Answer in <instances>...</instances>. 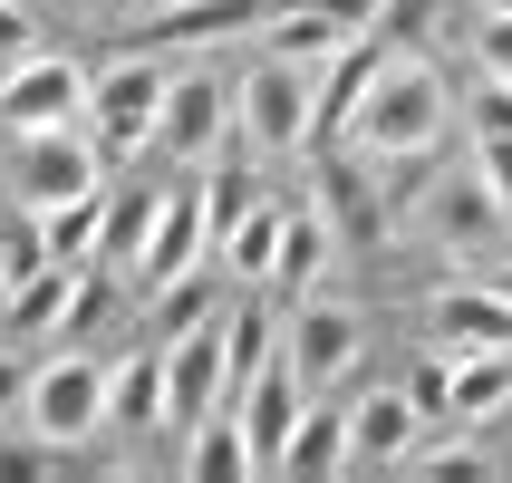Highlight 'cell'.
<instances>
[{"label": "cell", "instance_id": "cell-31", "mask_svg": "<svg viewBox=\"0 0 512 483\" xmlns=\"http://www.w3.org/2000/svg\"><path fill=\"white\" fill-rule=\"evenodd\" d=\"M252 203H261V184H252V174H203V213H213V242H223V232L232 223H242V213H252Z\"/></svg>", "mask_w": 512, "mask_h": 483}, {"label": "cell", "instance_id": "cell-25", "mask_svg": "<svg viewBox=\"0 0 512 483\" xmlns=\"http://www.w3.org/2000/svg\"><path fill=\"white\" fill-rule=\"evenodd\" d=\"M223 348H232V397L252 387L271 358H281V329H271V300H242V310H223Z\"/></svg>", "mask_w": 512, "mask_h": 483}, {"label": "cell", "instance_id": "cell-27", "mask_svg": "<svg viewBox=\"0 0 512 483\" xmlns=\"http://www.w3.org/2000/svg\"><path fill=\"white\" fill-rule=\"evenodd\" d=\"M281 213H290V203H252V213H242V223L213 242V252L232 261V281H271V252H281Z\"/></svg>", "mask_w": 512, "mask_h": 483}, {"label": "cell", "instance_id": "cell-9", "mask_svg": "<svg viewBox=\"0 0 512 483\" xmlns=\"http://www.w3.org/2000/svg\"><path fill=\"white\" fill-rule=\"evenodd\" d=\"M319 203H329V223L339 242H387V165L377 155H348V145H319Z\"/></svg>", "mask_w": 512, "mask_h": 483}, {"label": "cell", "instance_id": "cell-8", "mask_svg": "<svg viewBox=\"0 0 512 483\" xmlns=\"http://www.w3.org/2000/svg\"><path fill=\"white\" fill-rule=\"evenodd\" d=\"M165 387H174V435H194L213 406L232 397V348H223V310L203 319V329H184V339H165Z\"/></svg>", "mask_w": 512, "mask_h": 483}, {"label": "cell", "instance_id": "cell-11", "mask_svg": "<svg viewBox=\"0 0 512 483\" xmlns=\"http://www.w3.org/2000/svg\"><path fill=\"white\" fill-rule=\"evenodd\" d=\"M203 252H213V213H203V194H174V184H165V213H155V232H145V252L126 261V281H136V290H174L184 271H203Z\"/></svg>", "mask_w": 512, "mask_h": 483}, {"label": "cell", "instance_id": "cell-26", "mask_svg": "<svg viewBox=\"0 0 512 483\" xmlns=\"http://www.w3.org/2000/svg\"><path fill=\"white\" fill-rule=\"evenodd\" d=\"M49 223H39V203H10V213H0V300H10V290L29 281V271H49Z\"/></svg>", "mask_w": 512, "mask_h": 483}, {"label": "cell", "instance_id": "cell-21", "mask_svg": "<svg viewBox=\"0 0 512 483\" xmlns=\"http://www.w3.org/2000/svg\"><path fill=\"white\" fill-rule=\"evenodd\" d=\"M271 474H290V483L348 474V406H310V416L290 426V445H281V464H271Z\"/></svg>", "mask_w": 512, "mask_h": 483}, {"label": "cell", "instance_id": "cell-37", "mask_svg": "<svg viewBox=\"0 0 512 483\" xmlns=\"http://www.w3.org/2000/svg\"><path fill=\"white\" fill-rule=\"evenodd\" d=\"M29 49H39V29H29V10H20V0H0V68H20Z\"/></svg>", "mask_w": 512, "mask_h": 483}, {"label": "cell", "instance_id": "cell-36", "mask_svg": "<svg viewBox=\"0 0 512 483\" xmlns=\"http://www.w3.org/2000/svg\"><path fill=\"white\" fill-rule=\"evenodd\" d=\"M474 165L493 174V194L512 203V126H493V136H474Z\"/></svg>", "mask_w": 512, "mask_h": 483}, {"label": "cell", "instance_id": "cell-38", "mask_svg": "<svg viewBox=\"0 0 512 483\" xmlns=\"http://www.w3.org/2000/svg\"><path fill=\"white\" fill-rule=\"evenodd\" d=\"M484 281H493V290H503V300H512V252H503V261H493V271H484Z\"/></svg>", "mask_w": 512, "mask_h": 483}, {"label": "cell", "instance_id": "cell-18", "mask_svg": "<svg viewBox=\"0 0 512 483\" xmlns=\"http://www.w3.org/2000/svg\"><path fill=\"white\" fill-rule=\"evenodd\" d=\"M426 319H435V339H445V348H512V300L493 281H445Z\"/></svg>", "mask_w": 512, "mask_h": 483}, {"label": "cell", "instance_id": "cell-15", "mask_svg": "<svg viewBox=\"0 0 512 483\" xmlns=\"http://www.w3.org/2000/svg\"><path fill=\"white\" fill-rule=\"evenodd\" d=\"M223 406H242V435L261 445V474H271V464H281V445H290V426L310 416V387H300V368H290V358H271V368H261L242 397H223Z\"/></svg>", "mask_w": 512, "mask_h": 483}, {"label": "cell", "instance_id": "cell-16", "mask_svg": "<svg viewBox=\"0 0 512 483\" xmlns=\"http://www.w3.org/2000/svg\"><path fill=\"white\" fill-rule=\"evenodd\" d=\"M358 29H368V10H358V0H290V10H271V20H261V49L310 58V68H319V58L348 49Z\"/></svg>", "mask_w": 512, "mask_h": 483}, {"label": "cell", "instance_id": "cell-40", "mask_svg": "<svg viewBox=\"0 0 512 483\" xmlns=\"http://www.w3.org/2000/svg\"><path fill=\"white\" fill-rule=\"evenodd\" d=\"M493 10H503V0H493Z\"/></svg>", "mask_w": 512, "mask_h": 483}, {"label": "cell", "instance_id": "cell-35", "mask_svg": "<svg viewBox=\"0 0 512 483\" xmlns=\"http://www.w3.org/2000/svg\"><path fill=\"white\" fill-rule=\"evenodd\" d=\"M29 377H39L29 358H0V435H10V426L29 416Z\"/></svg>", "mask_w": 512, "mask_h": 483}, {"label": "cell", "instance_id": "cell-13", "mask_svg": "<svg viewBox=\"0 0 512 483\" xmlns=\"http://www.w3.org/2000/svg\"><path fill=\"white\" fill-rule=\"evenodd\" d=\"M416 426H426V406L406 397V387H368V397L348 406V474H387L416 455Z\"/></svg>", "mask_w": 512, "mask_h": 483}, {"label": "cell", "instance_id": "cell-22", "mask_svg": "<svg viewBox=\"0 0 512 483\" xmlns=\"http://www.w3.org/2000/svg\"><path fill=\"white\" fill-rule=\"evenodd\" d=\"M512 406V348H455V426H493Z\"/></svg>", "mask_w": 512, "mask_h": 483}, {"label": "cell", "instance_id": "cell-28", "mask_svg": "<svg viewBox=\"0 0 512 483\" xmlns=\"http://www.w3.org/2000/svg\"><path fill=\"white\" fill-rule=\"evenodd\" d=\"M49 223V252L58 261H97V242H107V194H78V203H49L39 213Z\"/></svg>", "mask_w": 512, "mask_h": 483}, {"label": "cell", "instance_id": "cell-30", "mask_svg": "<svg viewBox=\"0 0 512 483\" xmlns=\"http://www.w3.org/2000/svg\"><path fill=\"white\" fill-rule=\"evenodd\" d=\"M377 39H387V49H426L435 39V0H377Z\"/></svg>", "mask_w": 512, "mask_h": 483}, {"label": "cell", "instance_id": "cell-2", "mask_svg": "<svg viewBox=\"0 0 512 483\" xmlns=\"http://www.w3.org/2000/svg\"><path fill=\"white\" fill-rule=\"evenodd\" d=\"M78 194H107V145H97L87 116L10 136V203H39L49 213V203H78Z\"/></svg>", "mask_w": 512, "mask_h": 483}, {"label": "cell", "instance_id": "cell-33", "mask_svg": "<svg viewBox=\"0 0 512 483\" xmlns=\"http://www.w3.org/2000/svg\"><path fill=\"white\" fill-rule=\"evenodd\" d=\"M406 397L426 406V416H445V406H455V348H435V358H416V368H406Z\"/></svg>", "mask_w": 512, "mask_h": 483}, {"label": "cell", "instance_id": "cell-10", "mask_svg": "<svg viewBox=\"0 0 512 483\" xmlns=\"http://www.w3.org/2000/svg\"><path fill=\"white\" fill-rule=\"evenodd\" d=\"M68 116H87L78 58H39V49H29L20 68H0V126H10V136H29V126H68Z\"/></svg>", "mask_w": 512, "mask_h": 483}, {"label": "cell", "instance_id": "cell-20", "mask_svg": "<svg viewBox=\"0 0 512 483\" xmlns=\"http://www.w3.org/2000/svg\"><path fill=\"white\" fill-rule=\"evenodd\" d=\"M184 474L194 483H252L261 474V445L242 435V406H213V416L184 435Z\"/></svg>", "mask_w": 512, "mask_h": 483}, {"label": "cell", "instance_id": "cell-14", "mask_svg": "<svg viewBox=\"0 0 512 483\" xmlns=\"http://www.w3.org/2000/svg\"><path fill=\"white\" fill-rule=\"evenodd\" d=\"M271 20V0H155V20L136 29V49H213Z\"/></svg>", "mask_w": 512, "mask_h": 483}, {"label": "cell", "instance_id": "cell-39", "mask_svg": "<svg viewBox=\"0 0 512 483\" xmlns=\"http://www.w3.org/2000/svg\"><path fill=\"white\" fill-rule=\"evenodd\" d=\"M358 10H368V20H377V0H358Z\"/></svg>", "mask_w": 512, "mask_h": 483}, {"label": "cell", "instance_id": "cell-3", "mask_svg": "<svg viewBox=\"0 0 512 483\" xmlns=\"http://www.w3.org/2000/svg\"><path fill=\"white\" fill-rule=\"evenodd\" d=\"M165 87H174V68L155 49H126V58H107V68L87 78V126H97V145H107V165H136L145 145H155Z\"/></svg>", "mask_w": 512, "mask_h": 483}, {"label": "cell", "instance_id": "cell-17", "mask_svg": "<svg viewBox=\"0 0 512 483\" xmlns=\"http://www.w3.org/2000/svg\"><path fill=\"white\" fill-rule=\"evenodd\" d=\"M174 426V387H165V348L145 339L136 358H116V387H107V435H155Z\"/></svg>", "mask_w": 512, "mask_h": 483}, {"label": "cell", "instance_id": "cell-19", "mask_svg": "<svg viewBox=\"0 0 512 483\" xmlns=\"http://www.w3.org/2000/svg\"><path fill=\"white\" fill-rule=\"evenodd\" d=\"M339 252V223H329V203H290L281 213V252H271V281L261 290H310Z\"/></svg>", "mask_w": 512, "mask_h": 483}, {"label": "cell", "instance_id": "cell-12", "mask_svg": "<svg viewBox=\"0 0 512 483\" xmlns=\"http://www.w3.org/2000/svg\"><path fill=\"white\" fill-rule=\"evenodd\" d=\"M223 126H232L223 78H203V68H174L165 116H155V155H174V165H203V155L223 145Z\"/></svg>", "mask_w": 512, "mask_h": 483}, {"label": "cell", "instance_id": "cell-5", "mask_svg": "<svg viewBox=\"0 0 512 483\" xmlns=\"http://www.w3.org/2000/svg\"><path fill=\"white\" fill-rule=\"evenodd\" d=\"M232 107H242V136H252L261 155H300V145H310V107H319V68H310V58L261 49Z\"/></svg>", "mask_w": 512, "mask_h": 483}, {"label": "cell", "instance_id": "cell-24", "mask_svg": "<svg viewBox=\"0 0 512 483\" xmlns=\"http://www.w3.org/2000/svg\"><path fill=\"white\" fill-rule=\"evenodd\" d=\"M155 213H165V184H116V194H107V242H97V261H107V271H126V261L145 252Z\"/></svg>", "mask_w": 512, "mask_h": 483}, {"label": "cell", "instance_id": "cell-23", "mask_svg": "<svg viewBox=\"0 0 512 483\" xmlns=\"http://www.w3.org/2000/svg\"><path fill=\"white\" fill-rule=\"evenodd\" d=\"M87 271H97V261H49V271H29V281L0 300V329H20V339H29V329H58Z\"/></svg>", "mask_w": 512, "mask_h": 483}, {"label": "cell", "instance_id": "cell-7", "mask_svg": "<svg viewBox=\"0 0 512 483\" xmlns=\"http://www.w3.org/2000/svg\"><path fill=\"white\" fill-rule=\"evenodd\" d=\"M358 348H368V319L348 310V300H300L290 310V329H281V358L300 368V387H339L348 368H358Z\"/></svg>", "mask_w": 512, "mask_h": 483}, {"label": "cell", "instance_id": "cell-6", "mask_svg": "<svg viewBox=\"0 0 512 483\" xmlns=\"http://www.w3.org/2000/svg\"><path fill=\"white\" fill-rule=\"evenodd\" d=\"M426 232H435V252H445V261H493V252H503V232H512V203L493 194L484 165H464V174H445V184L426 194Z\"/></svg>", "mask_w": 512, "mask_h": 483}, {"label": "cell", "instance_id": "cell-29", "mask_svg": "<svg viewBox=\"0 0 512 483\" xmlns=\"http://www.w3.org/2000/svg\"><path fill=\"white\" fill-rule=\"evenodd\" d=\"M203 319H213V281H203V271H184L174 290H155V348L184 339V329H203Z\"/></svg>", "mask_w": 512, "mask_h": 483}, {"label": "cell", "instance_id": "cell-32", "mask_svg": "<svg viewBox=\"0 0 512 483\" xmlns=\"http://www.w3.org/2000/svg\"><path fill=\"white\" fill-rule=\"evenodd\" d=\"M406 474H426V483H474V474H484L474 426H455V445H435V455H406Z\"/></svg>", "mask_w": 512, "mask_h": 483}, {"label": "cell", "instance_id": "cell-34", "mask_svg": "<svg viewBox=\"0 0 512 483\" xmlns=\"http://www.w3.org/2000/svg\"><path fill=\"white\" fill-rule=\"evenodd\" d=\"M474 58H484V78H512V0L474 20Z\"/></svg>", "mask_w": 512, "mask_h": 483}, {"label": "cell", "instance_id": "cell-4", "mask_svg": "<svg viewBox=\"0 0 512 483\" xmlns=\"http://www.w3.org/2000/svg\"><path fill=\"white\" fill-rule=\"evenodd\" d=\"M107 387H116V358H87V348H58L49 368L29 377V445H87V435H107Z\"/></svg>", "mask_w": 512, "mask_h": 483}, {"label": "cell", "instance_id": "cell-1", "mask_svg": "<svg viewBox=\"0 0 512 483\" xmlns=\"http://www.w3.org/2000/svg\"><path fill=\"white\" fill-rule=\"evenodd\" d=\"M445 78H435L416 49H397L387 68H377V87L358 97V116H348V136H358V155H377V165H416V155H435V136H445Z\"/></svg>", "mask_w": 512, "mask_h": 483}]
</instances>
